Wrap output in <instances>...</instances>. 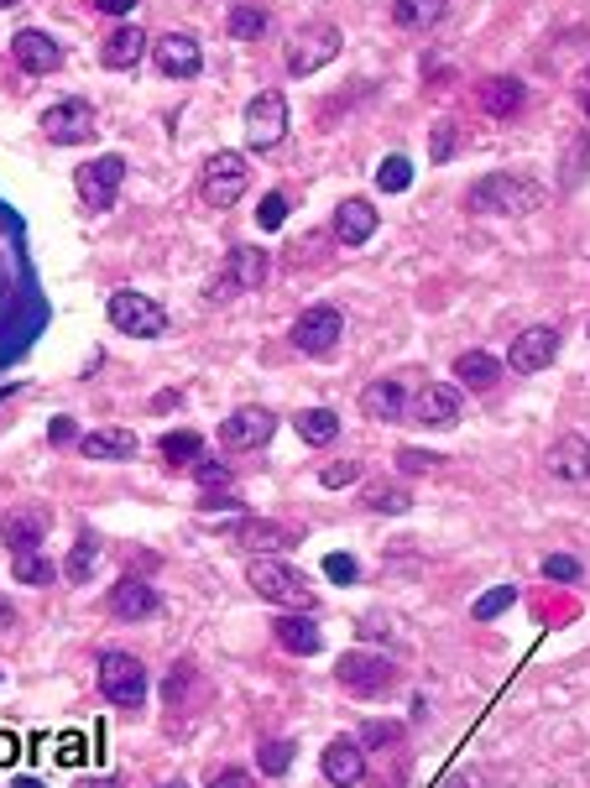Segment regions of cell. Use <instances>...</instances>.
Segmentation results:
<instances>
[{
	"label": "cell",
	"instance_id": "33",
	"mask_svg": "<svg viewBox=\"0 0 590 788\" xmlns=\"http://www.w3.org/2000/svg\"><path fill=\"white\" fill-rule=\"evenodd\" d=\"M11 575H17L21 585H52V580H58V565H52L42 549H21L17 565H11Z\"/></svg>",
	"mask_w": 590,
	"mask_h": 788
},
{
	"label": "cell",
	"instance_id": "17",
	"mask_svg": "<svg viewBox=\"0 0 590 788\" xmlns=\"http://www.w3.org/2000/svg\"><path fill=\"white\" fill-rule=\"evenodd\" d=\"M104 606H110V617L116 621H147V617H157L162 596H157L147 580H116L110 585V596H104Z\"/></svg>",
	"mask_w": 590,
	"mask_h": 788
},
{
	"label": "cell",
	"instance_id": "45",
	"mask_svg": "<svg viewBox=\"0 0 590 788\" xmlns=\"http://www.w3.org/2000/svg\"><path fill=\"white\" fill-rule=\"evenodd\" d=\"M398 720H371V726H361V747H371V752H377V747H392V741H398Z\"/></svg>",
	"mask_w": 590,
	"mask_h": 788
},
{
	"label": "cell",
	"instance_id": "42",
	"mask_svg": "<svg viewBox=\"0 0 590 788\" xmlns=\"http://www.w3.org/2000/svg\"><path fill=\"white\" fill-rule=\"evenodd\" d=\"M539 569H543V575H549V580H559V585H574V580H580V575H586L574 553H549V559H543Z\"/></svg>",
	"mask_w": 590,
	"mask_h": 788
},
{
	"label": "cell",
	"instance_id": "18",
	"mask_svg": "<svg viewBox=\"0 0 590 788\" xmlns=\"http://www.w3.org/2000/svg\"><path fill=\"white\" fill-rule=\"evenodd\" d=\"M48 528H52V512L48 507H17V512L0 522V543L6 549H42V538H48Z\"/></svg>",
	"mask_w": 590,
	"mask_h": 788
},
{
	"label": "cell",
	"instance_id": "39",
	"mask_svg": "<svg viewBox=\"0 0 590 788\" xmlns=\"http://www.w3.org/2000/svg\"><path fill=\"white\" fill-rule=\"evenodd\" d=\"M454 141H460V120H434V137H429V157H434V162H450L454 157Z\"/></svg>",
	"mask_w": 590,
	"mask_h": 788
},
{
	"label": "cell",
	"instance_id": "9",
	"mask_svg": "<svg viewBox=\"0 0 590 788\" xmlns=\"http://www.w3.org/2000/svg\"><path fill=\"white\" fill-rule=\"evenodd\" d=\"M236 543H241L251 559H282L303 543V528L298 522H272V517H246L236 528Z\"/></svg>",
	"mask_w": 590,
	"mask_h": 788
},
{
	"label": "cell",
	"instance_id": "12",
	"mask_svg": "<svg viewBox=\"0 0 590 788\" xmlns=\"http://www.w3.org/2000/svg\"><path fill=\"white\" fill-rule=\"evenodd\" d=\"M42 137L52 147H79V141L94 137V110L84 100H58L42 110Z\"/></svg>",
	"mask_w": 590,
	"mask_h": 788
},
{
	"label": "cell",
	"instance_id": "1",
	"mask_svg": "<svg viewBox=\"0 0 590 788\" xmlns=\"http://www.w3.org/2000/svg\"><path fill=\"white\" fill-rule=\"evenodd\" d=\"M539 205H543V189L533 178H522V172H487L466 199L470 215H533Z\"/></svg>",
	"mask_w": 590,
	"mask_h": 788
},
{
	"label": "cell",
	"instance_id": "19",
	"mask_svg": "<svg viewBox=\"0 0 590 788\" xmlns=\"http://www.w3.org/2000/svg\"><path fill=\"white\" fill-rule=\"evenodd\" d=\"M157 69L168 73V79H199V69H204V52H199V42L183 32H168L162 42H157Z\"/></svg>",
	"mask_w": 590,
	"mask_h": 788
},
{
	"label": "cell",
	"instance_id": "43",
	"mask_svg": "<svg viewBox=\"0 0 590 788\" xmlns=\"http://www.w3.org/2000/svg\"><path fill=\"white\" fill-rule=\"evenodd\" d=\"M444 455H429V449H398V470L402 476H423V470H439Z\"/></svg>",
	"mask_w": 590,
	"mask_h": 788
},
{
	"label": "cell",
	"instance_id": "23",
	"mask_svg": "<svg viewBox=\"0 0 590 788\" xmlns=\"http://www.w3.org/2000/svg\"><path fill=\"white\" fill-rule=\"evenodd\" d=\"M330 230L340 246H366V240L377 236V209L366 205V199H346V205L334 209Z\"/></svg>",
	"mask_w": 590,
	"mask_h": 788
},
{
	"label": "cell",
	"instance_id": "56",
	"mask_svg": "<svg viewBox=\"0 0 590 788\" xmlns=\"http://www.w3.org/2000/svg\"><path fill=\"white\" fill-rule=\"evenodd\" d=\"M162 788H189V784H162Z\"/></svg>",
	"mask_w": 590,
	"mask_h": 788
},
{
	"label": "cell",
	"instance_id": "41",
	"mask_svg": "<svg viewBox=\"0 0 590 788\" xmlns=\"http://www.w3.org/2000/svg\"><path fill=\"white\" fill-rule=\"evenodd\" d=\"M193 480H199V491H204V497H220V491H230V470H226V465H214V460L193 465Z\"/></svg>",
	"mask_w": 590,
	"mask_h": 788
},
{
	"label": "cell",
	"instance_id": "40",
	"mask_svg": "<svg viewBox=\"0 0 590 788\" xmlns=\"http://www.w3.org/2000/svg\"><path fill=\"white\" fill-rule=\"evenodd\" d=\"M512 600H518V590H512V585H502V590H487V596L470 606V617H476V621H497L507 606H512Z\"/></svg>",
	"mask_w": 590,
	"mask_h": 788
},
{
	"label": "cell",
	"instance_id": "24",
	"mask_svg": "<svg viewBox=\"0 0 590 788\" xmlns=\"http://www.w3.org/2000/svg\"><path fill=\"white\" fill-rule=\"evenodd\" d=\"M319 768H324V778H330L334 788H356L366 778V752L356 741H330L324 757H319Z\"/></svg>",
	"mask_w": 590,
	"mask_h": 788
},
{
	"label": "cell",
	"instance_id": "5",
	"mask_svg": "<svg viewBox=\"0 0 590 788\" xmlns=\"http://www.w3.org/2000/svg\"><path fill=\"white\" fill-rule=\"evenodd\" d=\"M100 689L110 705H121V710H137L147 700V669H141L137 652L126 648H110L100 658Z\"/></svg>",
	"mask_w": 590,
	"mask_h": 788
},
{
	"label": "cell",
	"instance_id": "36",
	"mask_svg": "<svg viewBox=\"0 0 590 788\" xmlns=\"http://www.w3.org/2000/svg\"><path fill=\"white\" fill-rule=\"evenodd\" d=\"M94 553H100V543H94V538H79V543H73V553L63 559V575H69L73 585H84L89 575H94Z\"/></svg>",
	"mask_w": 590,
	"mask_h": 788
},
{
	"label": "cell",
	"instance_id": "4",
	"mask_svg": "<svg viewBox=\"0 0 590 788\" xmlns=\"http://www.w3.org/2000/svg\"><path fill=\"white\" fill-rule=\"evenodd\" d=\"M334 58H340V27H330V21L298 27V32L288 37V48H282V63H288L293 79H309V73H319L324 63H334Z\"/></svg>",
	"mask_w": 590,
	"mask_h": 788
},
{
	"label": "cell",
	"instance_id": "13",
	"mask_svg": "<svg viewBox=\"0 0 590 788\" xmlns=\"http://www.w3.org/2000/svg\"><path fill=\"white\" fill-rule=\"evenodd\" d=\"M408 418L423 423V429H450L454 418H460V387H454V381L418 387V397H408Z\"/></svg>",
	"mask_w": 590,
	"mask_h": 788
},
{
	"label": "cell",
	"instance_id": "48",
	"mask_svg": "<svg viewBox=\"0 0 590 788\" xmlns=\"http://www.w3.org/2000/svg\"><path fill=\"white\" fill-rule=\"evenodd\" d=\"M209 788H251V772H246V768H226V772H214V778H209Z\"/></svg>",
	"mask_w": 590,
	"mask_h": 788
},
{
	"label": "cell",
	"instance_id": "53",
	"mask_svg": "<svg viewBox=\"0 0 590 788\" xmlns=\"http://www.w3.org/2000/svg\"><path fill=\"white\" fill-rule=\"evenodd\" d=\"M84 788H121V778H94V784H84Z\"/></svg>",
	"mask_w": 590,
	"mask_h": 788
},
{
	"label": "cell",
	"instance_id": "2",
	"mask_svg": "<svg viewBox=\"0 0 590 788\" xmlns=\"http://www.w3.org/2000/svg\"><path fill=\"white\" fill-rule=\"evenodd\" d=\"M334 685L356 695V700H371V695H387L398 685V664L382 658L377 648H350L340 664H334Z\"/></svg>",
	"mask_w": 590,
	"mask_h": 788
},
{
	"label": "cell",
	"instance_id": "7",
	"mask_svg": "<svg viewBox=\"0 0 590 788\" xmlns=\"http://www.w3.org/2000/svg\"><path fill=\"white\" fill-rule=\"evenodd\" d=\"M104 313H110V325L121 329V335H131V340H157L162 329H168V313H162V303H152L147 292H110V303H104Z\"/></svg>",
	"mask_w": 590,
	"mask_h": 788
},
{
	"label": "cell",
	"instance_id": "49",
	"mask_svg": "<svg viewBox=\"0 0 590 788\" xmlns=\"http://www.w3.org/2000/svg\"><path fill=\"white\" fill-rule=\"evenodd\" d=\"M52 445H58V449L79 445V433H73V423H69V418H52Z\"/></svg>",
	"mask_w": 590,
	"mask_h": 788
},
{
	"label": "cell",
	"instance_id": "34",
	"mask_svg": "<svg viewBox=\"0 0 590 788\" xmlns=\"http://www.w3.org/2000/svg\"><path fill=\"white\" fill-rule=\"evenodd\" d=\"M162 460L168 465H199L204 460V439H199L193 429L168 433V439H162Z\"/></svg>",
	"mask_w": 590,
	"mask_h": 788
},
{
	"label": "cell",
	"instance_id": "50",
	"mask_svg": "<svg viewBox=\"0 0 590 788\" xmlns=\"http://www.w3.org/2000/svg\"><path fill=\"white\" fill-rule=\"evenodd\" d=\"M94 11H104V17H131L137 0H94Z\"/></svg>",
	"mask_w": 590,
	"mask_h": 788
},
{
	"label": "cell",
	"instance_id": "30",
	"mask_svg": "<svg viewBox=\"0 0 590 788\" xmlns=\"http://www.w3.org/2000/svg\"><path fill=\"white\" fill-rule=\"evenodd\" d=\"M502 377V356H487V350H466V356H454V381L460 387H491V381Z\"/></svg>",
	"mask_w": 590,
	"mask_h": 788
},
{
	"label": "cell",
	"instance_id": "54",
	"mask_svg": "<svg viewBox=\"0 0 590 788\" xmlns=\"http://www.w3.org/2000/svg\"><path fill=\"white\" fill-rule=\"evenodd\" d=\"M17 788H42V784H37V778H17Z\"/></svg>",
	"mask_w": 590,
	"mask_h": 788
},
{
	"label": "cell",
	"instance_id": "8",
	"mask_svg": "<svg viewBox=\"0 0 590 788\" xmlns=\"http://www.w3.org/2000/svg\"><path fill=\"white\" fill-rule=\"evenodd\" d=\"M282 137H288V100H282V89H261L257 100L246 104V147L272 152Z\"/></svg>",
	"mask_w": 590,
	"mask_h": 788
},
{
	"label": "cell",
	"instance_id": "31",
	"mask_svg": "<svg viewBox=\"0 0 590 788\" xmlns=\"http://www.w3.org/2000/svg\"><path fill=\"white\" fill-rule=\"evenodd\" d=\"M444 6L450 0H392V21L402 32H429V27L444 21Z\"/></svg>",
	"mask_w": 590,
	"mask_h": 788
},
{
	"label": "cell",
	"instance_id": "44",
	"mask_svg": "<svg viewBox=\"0 0 590 788\" xmlns=\"http://www.w3.org/2000/svg\"><path fill=\"white\" fill-rule=\"evenodd\" d=\"M350 480H361V465L356 460H334L319 470V486H330V491H340V486H350Z\"/></svg>",
	"mask_w": 590,
	"mask_h": 788
},
{
	"label": "cell",
	"instance_id": "16",
	"mask_svg": "<svg viewBox=\"0 0 590 788\" xmlns=\"http://www.w3.org/2000/svg\"><path fill=\"white\" fill-rule=\"evenodd\" d=\"M267 267H272V257H267L261 246H236V251L226 257V277L214 282V298H230V292L261 288V282H267Z\"/></svg>",
	"mask_w": 590,
	"mask_h": 788
},
{
	"label": "cell",
	"instance_id": "51",
	"mask_svg": "<svg viewBox=\"0 0 590 788\" xmlns=\"http://www.w3.org/2000/svg\"><path fill=\"white\" fill-rule=\"evenodd\" d=\"M152 408H157V412H173V408H183V397H178V392H157Z\"/></svg>",
	"mask_w": 590,
	"mask_h": 788
},
{
	"label": "cell",
	"instance_id": "47",
	"mask_svg": "<svg viewBox=\"0 0 590 788\" xmlns=\"http://www.w3.org/2000/svg\"><path fill=\"white\" fill-rule=\"evenodd\" d=\"M282 220H288V193H267V199H261V225L278 230Z\"/></svg>",
	"mask_w": 590,
	"mask_h": 788
},
{
	"label": "cell",
	"instance_id": "57",
	"mask_svg": "<svg viewBox=\"0 0 590 788\" xmlns=\"http://www.w3.org/2000/svg\"><path fill=\"white\" fill-rule=\"evenodd\" d=\"M0 679H6V674H0Z\"/></svg>",
	"mask_w": 590,
	"mask_h": 788
},
{
	"label": "cell",
	"instance_id": "15",
	"mask_svg": "<svg viewBox=\"0 0 590 788\" xmlns=\"http://www.w3.org/2000/svg\"><path fill=\"white\" fill-rule=\"evenodd\" d=\"M554 356H559V329L554 325H533V329H522L518 340H512L507 366L522 371V377H539L543 366H554Z\"/></svg>",
	"mask_w": 590,
	"mask_h": 788
},
{
	"label": "cell",
	"instance_id": "25",
	"mask_svg": "<svg viewBox=\"0 0 590 788\" xmlns=\"http://www.w3.org/2000/svg\"><path fill=\"white\" fill-rule=\"evenodd\" d=\"M272 637H278L288 652H298V658H313V652L324 648V632L313 627V617H298V611L272 621Z\"/></svg>",
	"mask_w": 590,
	"mask_h": 788
},
{
	"label": "cell",
	"instance_id": "6",
	"mask_svg": "<svg viewBox=\"0 0 590 788\" xmlns=\"http://www.w3.org/2000/svg\"><path fill=\"white\" fill-rule=\"evenodd\" d=\"M246 189H251V172H246L241 152H214L204 162V172H199V193H204V205H214V209L241 205Z\"/></svg>",
	"mask_w": 590,
	"mask_h": 788
},
{
	"label": "cell",
	"instance_id": "28",
	"mask_svg": "<svg viewBox=\"0 0 590 788\" xmlns=\"http://www.w3.org/2000/svg\"><path fill=\"white\" fill-rule=\"evenodd\" d=\"M79 449H84L89 460H131L137 455V433L131 429H94L79 439Z\"/></svg>",
	"mask_w": 590,
	"mask_h": 788
},
{
	"label": "cell",
	"instance_id": "22",
	"mask_svg": "<svg viewBox=\"0 0 590 788\" xmlns=\"http://www.w3.org/2000/svg\"><path fill=\"white\" fill-rule=\"evenodd\" d=\"M522 84L512 79V73H497V79H481V89H476V104L487 110L491 120H512L522 110Z\"/></svg>",
	"mask_w": 590,
	"mask_h": 788
},
{
	"label": "cell",
	"instance_id": "55",
	"mask_svg": "<svg viewBox=\"0 0 590 788\" xmlns=\"http://www.w3.org/2000/svg\"><path fill=\"white\" fill-rule=\"evenodd\" d=\"M6 6H17V0H0V11H6Z\"/></svg>",
	"mask_w": 590,
	"mask_h": 788
},
{
	"label": "cell",
	"instance_id": "26",
	"mask_svg": "<svg viewBox=\"0 0 590 788\" xmlns=\"http://www.w3.org/2000/svg\"><path fill=\"white\" fill-rule=\"evenodd\" d=\"M141 52H147V32L126 21V27H116V32L104 37L100 63H104V69H116V73H121V69H131V63H141Z\"/></svg>",
	"mask_w": 590,
	"mask_h": 788
},
{
	"label": "cell",
	"instance_id": "52",
	"mask_svg": "<svg viewBox=\"0 0 590 788\" xmlns=\"http://www.w3.org/2000/svg\"><path fill=\"white\" fill-rule=\"evenodd\" d=\"M11 617H17V611H11V600L0 596V627H11Z\"/></svg>",
	"mask_w": 590,
	"mask_h": 788
},
{
	"label": "cell",
	"instance_id": "11",
	"mask_svg": "<svg viewBox=\"0 0 590 788\" xmlns=\"http://www.w3.org/2000/svg\"><path fill=\"white\" fill-rule=\"evenodd\" d=\"M121 183H126L121 157H100V162H84V168L73 172V189H79L84 209H110L116 193H121Z\"/></svg>",
	"mask_w": 590,
	"mask_h": 788
},
{
	"label": "cell",
	"instance_id": "3",
	"mask_svg": "<svg viewBox=\"0 0 590 788\" xmlns=\"http://www.w3.org/2000/svg\"><path fill=\"white\" fill-rule=\"evenodd\" d=\"M251 575V590H257L261 600H272V606H293L298 617H309L313 606V585L298 575L293 565H278V559H257V565L246 569Z\"/></svg>",
	"mask_w": 590,
	"mask_h": 788
},
{
	"label": "cell",
	"instance_id": "35",
	"mask_svg": "<svg viewBox=\"0 0 590 788\" xmlns=\"http://www.w3.org/2000/svg\"><path fill=\"white\" fill-rule=\"evenodd\" d=\"M226 32L236 37V42H257V37H267V11H257V6H236L226 17Z\"/></svg>",
	"mask_w": 590,
	"mask_h": 788
},
{
	"label": "cell",
	"instance_id": "10",
	"mask_svg": "<svg viewBox=\"0 0 590 788\" xmlns=\"http://www.w3.org/2000/svg\"><path fill=\"white\" fill-rule=\"evenodd\" d=\"M340 329H346V313L330 309V303H313V309H303L293 319V345L303 350V356H330L334 345H340Z\"/></svg>",
	"mask_w": 590,
	"mask_h": 788
},
{
	"label": "cell",
	"instance_id": "21",
	"mask_svg": "<svg viewBox=\"0 0 590 788\" xmlns=\"http://www.w3.org/2000/svg\"><path fill=\"white\" fill-rule=\"evenodd\" d=\"M543 470H549L554 480H564V486H586V470H590L586 439H580V433H564V439L543 455Z\"/></svg>",
	"mask_w": 590,
	"mask_h": 788
},
{
	"label": "cell",
	"instance_id": "46",
	"mask_svg": "<svg viewBox=\"0 0 590 788\" xmlns=\"http://www.w3.org/2000/svg\"><path fill=\"white\" fill-rule=\"evenodd\" d=\"M324 575H330L334 585H356V580H361V569H356L350 553H330V559H324Z\"/></svg>",
	"mask_w": 590,
	"mask_h": 788
},
{
	"label": "cell",
	"instance_id": "14",
	"mask_svg": "<svg viewBox=\"0 0 590 788\" xmlns=\"http://www.w3.org/2000/svg\"><path fill=\"white\" fill-rule=\"evenodd\" d=\"M272 433H278L272 408H236L226 423H220V445L226 449H267Z\"/></svg>",
	"mask_w": 590,
	"mask_h": 788
},
{
	"label": "cell",
	"instance_id": "38",
	"mask_svg": "<svg viewBox=\"0 0 590 788\" xmlns=\"http://www.w3.org/2000/svg\"><path fill=\"white\" fill-rule=\"evenodd\" d=\"M408 183H413V162H408V157H387L382 168H377V189L402 193Z\"/></svg>",
	"mask_w": 590,
	"mask_h": 788
},
{
	"label": "cell",
	"instance_id": "32",
	"mask_svg": "<svg viewBox=\"0 0 590 788\" xmlns=\"http://www.w3.org/2000/svg\"><path fill=\"white\" fill-rule=\"evenodd\" d=\"M361 507L387 512V517H402L408 507H413V491H408V486H382V480H371V486L361 491Z\"/></svg>",
	"mask_w": 590,
	"mask_h": 788
},
{
	"label": "cell",
	"instance_id": "29",
	"mask_svg": "<svg viewBox=\"0 0 590 788\" xmlns=\"http://www.w3.org/2000/svg\"><path fill=\"white\" fill-rule=\"evenodd\" d=\"M293 429L303 433V445L324 449V445L340 439V412L334 408H303V412H293Z\"/></svg>",
	"mask_w": 590,
	"mask_h": 788
},
{
	"label": "cell",
	"instance_id": "27",
	"mask_svg": "<svg viewBox=\"0 0 590 788\" xmlns=\"http://www.w3.org/2000/svg\"><path fill=\"white\" fill-rule=\"evenodd\" d=\"M361 408L377 423H398V418H408V392H402L398 381H371L361 392Z\"/></svg>",
	"mask_w": 590,
	"mask_h": 788
},
{
	"label": "cell",
	"instance_id": "37",
	"mask_svg": "<svg viewBox=\"0 0 590 788\" xmlns=\"http://www.w3.org/2000/svg\"><path fill=\"white\" fill-rule=\"evenodd\" d=\"M257 762H261V772H272V778H282V772L293 768V741H282V737H272V741H261V752H257Z\"/></svg>",
	"mask_w": 590,
	"mask_h": 788
},
{
	"label": "cell",
	"instance_id": "20",
	"mask_svg": "<svg viewBox=\"0 0 590 788\" xmlns=\"http://www.w3.org/2000/svg\"><path fill=\"white\" fill-rule=\"evenodd\" d=\"M11 58H17L27 73H58V69H63V48H58L48 32H17Z\"/></svg>",
	"mask_w": 590,
	"mask_h": 788
}]
</instances>
